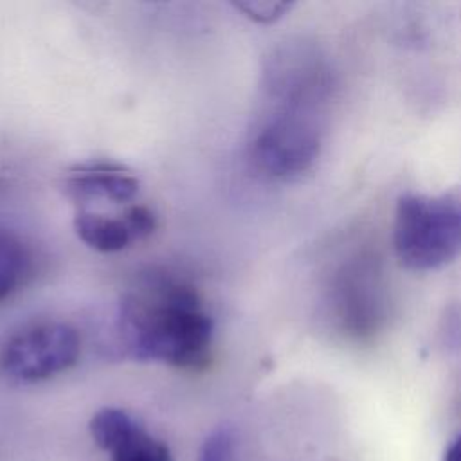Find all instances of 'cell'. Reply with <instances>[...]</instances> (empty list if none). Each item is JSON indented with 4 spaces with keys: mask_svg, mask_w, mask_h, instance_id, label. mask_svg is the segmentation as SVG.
Wrapping results in <instances>:
<instances>
[{
    "mask_svg": "<svg viewBox=\"0 0 461 461\" xmlns=\"http://www.w3.org/2000/svg\"><path fill=\"white\" fill-rule=\"evenodd\" d=\"M121 353L182 371H202L212 358L214 321L198 290L167 272L149 270L121 294L115 312Z\"/></svg>",
    "mask_w": 461,
    "mask_h": 461,
    "instance_id": "cell-1",
    "label": "cell"
},
{
    "mask_svg": "<svg viewBox=\"0 0 461 461\" xmlns=\"http://www.w3.org/2000/svg\"><path fill=\"white\" fill-rule=\"evenodd\" d=\"M393 250L414 272L443 268L461 258V185L441 193H403L394 207Z\"/></svg>",
    "mask_w": 461,
    "mask_h": 461,
    "instance_id": "cell-2",
    "label": "cell"
},
{
    "mask_svg": "<svg viewBox=\"0 0 461 461\" xmlns=\"http://www.w3.org/2000/svg\"><path fill=\"white\" fill-rule=\"evenodd\" d=\"M263 101L265 108L249 130V162L267 178L295 180L310 171L319 157V126L306 103Z\"/></svg>",
    "mask_w": 461,
    "mask_h": 461,
    "instance_id": "cell-3",
    "label": "cell"
},
{
    "mask_svg": "<svg viewBox=\"0 0 461 461\" xmlns=\"http://www.w3.org/2000/svg\"><path fill=\"white\" fill-rule=\"evenodd\" d=\"M81 355V337L58 319H31L11 328L0 340V371L22 384L54 378L74 367Z\"/></svg>",
    "mask_w": 461,
    "mask_h": 461,
    "instance_id": "cell-4",
    "label": "cell"
},
{
    "mask_svg": "<svg viewBox=\"0 0 461 461\" xmlns=\"http://www.w3.org/2000/svg\"><path fill=\"white\" fill-rule=\"evenodd\" d=\"M88 429L95 445L108 452L112 461H173L167 445L151 436L124 409H99L92 416Z\"/></svg>",
    "mask_w": 461,
    "mask_h": 461,
    "instance_id": "cell-5",
    "label": "cell"
},
{
    "mask_svg": "<svg viewBox=\"0 0 461 461\" xmlns=\"http://www.w3.org/2000/svg\"><path fill=\"white\" fill-rule=\"evenodd\" d=\"M76 236L101 254H115L149 238L157 227L153 211L146 205H130L121 214H106L79 207L74 216Z\"/></svg>",
    "mask_w": 461,
    "mask_h": 461,
    "instance_id": "cell-6",
    "label": "cell"
},
{
    "mask_svg": "<svg viewBox=\"0 0 461 461\" xmlns=\"http://www.w3.org/2000/svg\"><path fill=\"white\" fill-rule=\"evenodd\" d=\"M61 185L65 194L77 203H128L140 189L135 171L115 160H86L74 164L63 173Z\"/></svg>",
    "mask_w": 461,
    "mask_h": 461,
    "instance_id": "cell-7",
    "label": "cell"
},
{
    "mask_svg": "<svg viewBox=\"0 0 461 461\" xmlns=\"http://www.w3.org/2000/svg\"><path fill=\"white\" fill-rule=\"evenodd\" d=\"M36 274V254L16 230L0 225V306L23 290Z\"/></svg>",
    "mask_w": 461,
    "mask_h": 461,
    "instance_id": "cell-8",
    "label": "cell"
},
{
    "mask_svg": "<svg viewBox=\"0 0 461 461\" xmlns=\"http://www.w3.org/2000/svg\"><path fill=\"white\" fill-rule=\"evenodd\" d=\"M232 5L240 9L245 16L259 23L276 22L292 7V4L288 2H276V0H245V2H234Z\"/></svg>",
    "mask_w": 461,
    "mask_h": 461,
    "instance_id": "cell-9",
    "label": "cell"
},
{
    "mask_svg": "<svg viewBox=\"0 0 461 461\" xmlns=\"http://www.w3.org/2000/svg\"><path fill=\"white\" fill-rule=\"evenodd\" d=\"M232 447V434L227 429H218L203 441L198 461H229Z\"/></svg>",
    "mask_w": 461,
    "mask_h": 461,
    "instance_id": "cell-10",
    "label": "cell"
},
{
    "mask_svg": "<svg viewBox=\"0 0 461 461\" xmlns=\"http://www.w3.org/2000/svg\"><path fill=\"white\" fill-rule=\"evenodd\" d=\"M443 461H461V434L448 445Z\"/></svg>",
    "mask_w": 461,
    "mask_h": 461,
    "instance_id": "cell-11",
    "label": "cell"
}]
</instances>
